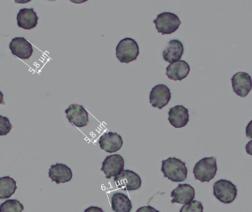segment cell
I'll return each mask as SVG.
<instances>
[{
    "instance_id": "1",
    "label": "cell",
    "mask_w": 252,
    "mask_h": 212,
    "mask_svg": "<svg viewBox=\"0 0 252 212\" xmlns=\"http://www.w3.org/2000/svg\"><path fill=\"white\" fill-rule=\"evenodd\" d=\"M161 171L165 178L172 182H183L187 179V170L186 163L177 158H169L162 161Z\"/></svg>"
},
{
    "instance_id": "2",
    "label": "cell",
    "mask_w": 252,
    "mask_h": 212,
    "mask_svg": "<svg viewBox=\"0 0 252 212\" xmlns=\"http://www.w3.org/2000/svg\"><path fill=\"white\" fill-rule=\"evenodd\" d=\"M217 171L216 159L215 157L203 158L194 165L193 174L195 179L200 182H209L215 178Z\"/></svg>"
},
{
    "instance_id": "3",
    "label": "cell",
    "mask_w": 252,
    "mask_h": 212,
    "mask_svg": "<svg viewBox=\"0 0 252 212\" xmlns=\"http://www.w3.org/2000/svg\"><path fill=\"white\" fill-rule=\"evenodd\" d=\"M116 54L121 63H128L136 60L139 54V47L135 40L125 38L116 47Z\"/></svg>"
},
{
    "instance_id": "4",
    "label": "cell",
    "mask_w": 252,
    "mask_h": 212,
    "mask_svg": "<svg viewBox=\"0 0 252 212\" xmlns=\"http://www.w3.org/2000/svg\"><path fill=\"white\" fill-rule=\"evenodd\" d=\"M213 192L215 197L221 203L229 204L237 197V188L231 181L221 179L214 184Z\"/></svg>"
},
{
    "instance_id": "5",
    "label": "cell",
    "mask_w": 252,
    "mask_h": 212,
    "mask_svg": "<svg viewBox=\"0 0 252 212\" xmlns=\"http://www.w3.org/2000/svg\"><path fill=\"white\" fill-rule=\"evenodd\" d=\"M158 32L162 35H169L173 33L179 28L181 21L175 13L170 12H163L158 15L154 20Z\"/></svg>"
},
{
    "instance_id": "6",
    "label": "cell",
    "mask_w": 252,
    "mask_h": 212,
    "mask_svg": "<svg viewBox=\"0 0 252 212\" xmlns=\"http://www.w3.org/2000/svg\"><path fill=\"white\" fill-rule=\"evenodd\" d=\"M115 183L118 188L125 191H133L141 188V177L133 171L123 170L117 176L115 177Z\"/></svg>"
},
{
    "instance_id": "7",
    "label": "cell",
    "mask_w": 252,
    "mask_h": 212,
    "mask_svg": "<svg viewBox=\"0 0 252 212\" xmlns=\"http://www.w3.org/2000/svg\"><path fill=\"white\" fill-rule=\"evenodd\" d=\"M125 160L121 155L115 154L108 156L104 159L101 166V171L106 178H111L117 176L124 170Z\"/></svg>"
},
{
    "instance_id": "8",
    "label": "cell",
    "mask_w": 252,
    "mask_h": 212,
    "mask_svg": "<svg viewBox=\"0 0 252 212\" xmlns=\"http://www.w3.org/2000/svg\"><path fill=\"white\" fill-rule=\"evenodd\" d=\"M233 91L239 97H246L252 90V78L249 74L239 72L231 78Z\"/></svg>"
},
{
    "instance_id": "9",
    "label": "cell",
    "mask_w": 252,
    "mask_h": 212,
    "mask_svg": "<svg viewBox=\"0 0 252 212\" xmlns=\"http://www.w3.org/2000/svg\"><path fill=\"white\" fill-rule=\"evenodd\" d=\"M65 113L69 122L78 128L87 126L89 122L88 111L80 105H70L68 108L66 109Z\"/></svg>"
},
{
    "instance_id": "10",
    "label": "cell",
    "mask_w": 252,
    "mask_h": 212,
    "mask_svg": "<svg viewBox=\"0 0 252 212\" xmlns=\"http://www.w3.org/2000/svg\"><path fill=\"white\" fill-rule=\"evenodd\" d=\"M171 100V91L163 84H159L153 87L150 94V103L152 106L162 109Z\"/></svg>"
},
{
    "instance_id": "11",
    "label": "cell",
    "mask_w": 252,
    "mask_h": 212,
    "mask_svg": "<svg viewBox=\"0 0 252 212\" xmlns=\"http://www.w3.org/2000/svg\"><path fill=\"white\" fill-rule=\"evenodd\" d=\"M9 47L14 55L23 60H28L33 54V50L32 44L23 37L13 38L10 43Z\"/></svg>"
},
{
    "instance_id": "12",
    "label": "cell",
    "mask_w": 252,
    "mask_h": 212,
    "mask_svg": "<svg viewBox=\"0 0 252 212\" xmlns=\"http://www.w3.org/2000/svg\"><path fill=\"white\" fill-rule=\"evenodd\" d=\"M172 203L187 204L192 201L195 197L194 188L189 184H179L171 192Z\"/></svg>"
},
{
    "instance_id": "13",
    "label": "cell",
    "mask_w": 252,
    "mask_h": 212,
    "mask_svg": "<svg viewBox=\"0 0 252 212\" xmlns=\"http://www.w3.org/2000/svg\"><path fill=\"white\" fill-rule=\"evenodd\" d=\"M100 147L104 151L109 153H116L119 151L123 146V139L119 134L116 132H109L103 134L100 137Z\"/></svg>"
},
{
    "instance_id": "14",
    "label": "cell",
    "mask_w": 252,
    "mask_h": 212,
    "mask_svg": "<svg viewBox=\"0 0 252 212\" xmlns=\"http://www.w3.org/2000/svg\"><path fill=\"white\" fill-rule=\"evenodd\" d=\"M49 178L57 184H64L71 181L73 172L71 169L64 163L51 165L48 172Z\"/></svg>"
},
{
    "instance_id": "15",
    "label": "cell",
    "mask_w": 252,
    "mask_h": 212,
    "mask_svg": "<svg viewBox=\"0 0 252 212\" xmlns=\"http://www.w3.org/2000/svg\"><path fill=\"white\" fill-rule=\"evenodd\" d=\"M190 72V66L185 60L173 62L166 67V76L175 81L185 79Z\"/></svg>"
},
{
    "instance_id": "16",
    "label": "cell",
    "mask_w": 252,
    "mask_h": 212,
    "mask_svg": "<svg viewBox=\"0 0 252 212\" xmlns=\"http://www.w3.org/2000/svg\"><path fill=\"white\" fill-rule=\"evenodd\" d=\"M168 120L174 128H184L189 120L188 109L184 106H176L172 107L169 111Z\"/></svg>"
},
{
    "instance_id": "17",
    "label": "cell",
    "mask_w": 252,
    "mask_h": 212,
    "mask_svg": "<svg viewBox=\"0 0 252 212\" xmlns=\"http://www.w3.org/2000/svg\"><path fill=\"white\" fill-rule=\"evenodd\" d=\"M17 25L24 29H32L38 23L37 15L33 8H23L17 14Z\"/></svg>"
},
{
    "instance_id": "18",
    "label": "cell",
    "mask_w": 252,
    "mask_h": 212,
    "mask_svg": "<svg viewBox=\"0 0 252 212\" xmlns=\"http://www.w3.org/2000/svg\"><path fill=\"white\" fill-rule=\"evenodd\" d=\"M184 47L181 41L174 39L168 43L167 47L163 52V60L169 63L178 61L182 57Z\"/></svg>"
},
{
    "instance_id": "19",
    "label": "cell",
    "mask_w": 252,
    "mask_h": 212,
    "mask_svg": "<svg viewBox=\"0 0 252 212\" xmlns=\"http://www.w3.org/2000/svg\"><path fill=\"white\" fill-rule=\"evenodd\" d=\"M112 209L115 212H130L132 203L126 194L117 192L113 194L111 198Z\"/></svg>"
},
{
    "instance_id": "20",
    "label": "cell",
    "mask_w": 252,
    "mask_h": 212,
    "mask_svg": "<svg viewBox=\"0 0 252 212\" xmlns=\"http://www.w3.org/2000/svg\"><path fill=\"white\" fill-rule=\"evenodd\" d=\"M17 182L9 176L0 178V199L9 198L17 190Z\"/></svg>"
},
{
    "instance_id": "21",
    "label": "cell",
    "mask_w": 252,
    "mask_h": 212,
    "mask_svg": "<svg viewBox=\"0 0 252 212\" xmlns=\"http://www.w3.org/2000/svg\"><path fill=\"white\" fill-rule=\"evenodd\" d=\"M24 206L17 200H5L0 205V212H23Z\"/></svg>"
},
{
    "instance_id": "22",
    "label": "cell",
    "mask_w": 252,
    "mask_h": 212,
    "mask_svg": "<svg viewBox=\"0 0 252 212\" xmlns=\"http://www.w3.org/2000/svg\"><path fill=\"white\" fill-rule=\"evenodd\" d=\"M180 212H203V206L200 202L192 200L190 203L184 205Z\"/></svg>"
},
{
    "instance_id": "23",
    "label": "cell",
    "mask_w": 252,
    "mask_h": 212,
    "mask_svg": "<svg viewBox=\"0 0 252 212\" xmlns=\"http://www.w3.org/2000/svg\"><path fill=\"white\" fill-rule=\"evenodd\" d=\"M12 128V125L8 118L0 115V136L9 133Z\"/></svg>"
},
{
    "instance_id": "24",
    "label": "cell",
    "mask_w": 252,
    "mask_h": 212,
    "mask_svg": "<svg viewBox=\"0 0 252 212\" xmlns=\"http://www.w3.org/2000/svg\"><path fill=\"white\" fill-rule=\"evenodd\" d=\"M136 212H160L159 211L156 210L155 208L152 207L150 206H143V207L139 208Z\"/></svg>"
},
{
    "instance_id": "25",
    "label": "cell",
    "mask_w": 252,
    "mask_h": 212,
    "mask_svg": "<svg viewBox=\"0 0 252 212\" xmlns=\"http://www.w3.org/2000/svg\"><path fill=\"white\" fill-rule=\"evenodd\" d=\"M84 212H104L101 208L97 206H90L88 209H85Z\"/></svg>"
},
{
    "instance_id": "26",
    "label": "cell",
    "mask_w": 252,
    "mask_h": 212,
    "mask_svg": "<svg viewBox=\"0 0 252 212\" xmlns=\"http://www.w3.org/2000/svg\"><path fill=\"white\" fill-rule=\"evenodd\" d=\"M3 103V94L2 91H0V105Z\"/></svg>"
}]
</instances>
